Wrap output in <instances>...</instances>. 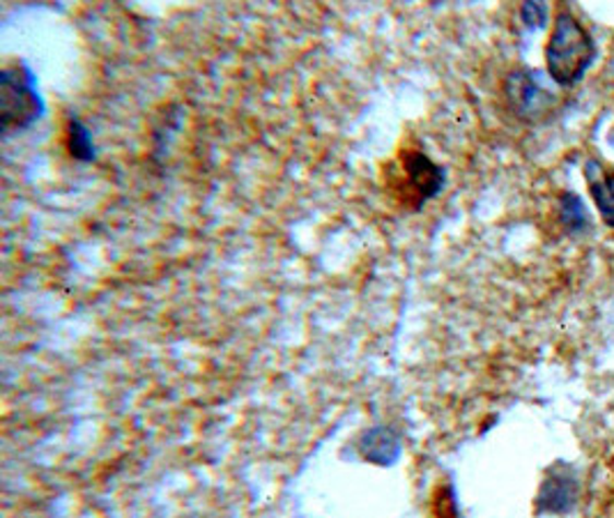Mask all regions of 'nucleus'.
Segmentation results:
<instances>
[{"label":"nucleus","instance_id":"nucleus-8","mask_svg":"<svg viewBox=\"0 0 614 518\" xmlns=\"http://www.w3.org/2000/svg\"><path fill=\"white\" fill-rule=\"evenodd\" d=\"M559 221L566 236L582 238L591 233V215L576 192L559 194Z\"/></svg>","mask_w":614,"mask_h":518},{"label":"nucleus","instance_id":"nucleus-1","mask_svg":"<svg viewBox=\"0 0 614 518\" xmlns=\"http://www.w3.org/2000/svg\"><path fill=\"white\" fill-rule=\"evenodd\" d=\"M597 60V41L582 21L562 5L545 45V72L559 88H574Z\"/></svg>","mask_w":614,"mask_h":518},{"label":"nucleus","instance_id":"nucleus-5","mask_svg":"<svg viewBox=\"0 0 614 518\" xmlns=\"http://www.w3.org/2000/svg\"><path fill=\"white\" fill-rule=\"evenodd\" d=\"M582 495L578 470L568 461H555L543 474L534 509L539 516H568Z\"/></svg>","mask_w":614,"mask_h":518},{"label":"nucleus","instance_id":"nucleus-9","mask_svg":"<svg viewBox=\"0 0 614 518\" xmlns=\"http://www.w3.org/2000/svg\"><path fill=\"white\" fill-rule=\"evenodd\" d=\"M65 148L76 161H95L97 157L91 130L74 116H70L65 122Z\"/></svg>","mask_w":614,"mask_h":518},{"label":"nucleus","instance_id":"nucleus-7","mask_svg":"<svg viewBox=\"0 0 614 518\" xmlns=\"http://www.w3.org/2000/svg\"><path fill=\"white\" fill-rule=\"evenodd\" d=\"M357 449L364 461L383 468L394 466L400 459V454H404L400 438L387 426H375L371 431H364V435L357 443Z\"/></svg>","mask_w":614,"mask_h":518},{"label":"nucleus","instance_id":"nucleus-3","mask_svg":"<svg viewBox=\"0 0 614 518\" xmlns=\"http://www.w3.org/2000/svg\"><path fill=\"white\" fill-rule=\"evenodd\" d=\"M45 113V101L39 97L37 81L26 62H10L0 72V128L3 134L31 128Z\"/></svg>","mask_w":614,"mask_h":518},{"label":"nucleus","instance_id":"nucleus-2","mask_svg":"<svg viewBox=\"0 0 614 518\" xmlns=\"http://www.w3.org/2000/svg\"><path fill=\"white\" fill-rule=\"evenodd\" d=\"M385 173L387 192L406 210H421V205L435 198L447 182V171L410 143L396 153Z\"/></svg>","mask_w":614,"mask_h":518},{"label":"nucleus","instance_id":"nucleus-6","mask_svg":"<svg viewBox=\"0 0 614 518\" xmlns=\"http://www.w3.org/2000/svg\"><path fill=\"white\" fill-rule=\"evenodd\" d=\"M585 180L603 224L614 228V166H605L599 157H589L585 161Z\"/></svg>","mask_w":614,"mask_h":518},{"label":"nucleus","instance_id":"nucleus-10","mask_svg":"<svg viewBox=\"0 0 614 518\" xmlns=\"http://www.w3.org/2000/svg\"><path fill=\"white\" fill-rule=\"evenodd\" d=\"M550 8L545 3H522L520 19L527 28H543L547 24Z\"/></svg>","mask_w":614,"mask_h":518},{"label":"nucleus","instance_id":"nucleus-4","mask_svg":"<svg viewBox=\"0 0 614 518\" xmlns=\"http://www.w3.org/2000/svg\"><path fill=\"white\" fill-rule=\"evenodd\" d=\"M537 70H514L504 76V104L514 118L525 124H541L559 111V95L547 88Z\"/></svg>","mask_w":614,"mask_h":518}]
</instances>
